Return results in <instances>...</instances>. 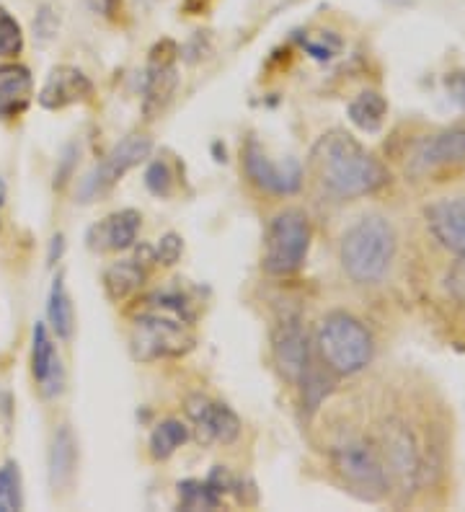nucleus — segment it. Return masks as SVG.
<instances>
[{"label":"nucleus","mask_w":465,"mask_h":512,"mask_svg":"<svg viewBox=\"0 0 465 512\" xmlns=\"http://www.w3.org/2000/svg\"><path fill=\"white\" fill-rule=\"evenodd\" d=\"M91 94L93 83L83 70L73 68V65H60V68H52L50 75H47V81L39 91V104L44 109H50V112H57V109L88 101Z\"/></svg>","instance_id":"nucleus-13"},{"label":"nucleus","mask_w":465,"mask_h":512,"mask_svg":"<svg viewBox=\"0 0 465 512\" xmlns=\"http://www.w3.org/2000/svg\"><path fill=\"white\" fill-rule=\"evenodd\" d=\"M347 114L349 122L360 127L362 132H378L385 122V114H388V104L378 91H365L349 104Z\"/></svg>","instance_id":"nucleus-22"},{"label":"nucleus","mask_w":465,"mask_h":512,"mask_svg":"<svg viewBox=\"0 0 465 512\" xmlns=\"http://www.w3.org/2000/svg\"><path fill=\"white\" fill-rule=\"evenodd\" d=\"M62 251H65V238H62V233H57V236H52L50 244V264H55L60 259Z\"/></svg>","instance_id":"nucleus-33"},{"label":"nucleus","mask_w":465,"mask_h":512,"mask_svg":"<svg viewBox=\"0 0 465 512\" xmlns=\"http://www.w3.org/2000/svg\"><path fill=\"white\" fill-rule=\"evenodd\" d=\"M47 319H50L52 331L57 339H70L75 331V311L70 303L68 288H65V275L57 272L55 282H52L50 300H47Z\"/></svg>","instance_id":"nucleus-21"},{"label":"nucleus","mask_w":465,"mask_h":512,"mask_svg":"<svg viewBox=\"0 0 465 512\" xmlns=\"http://www.w3.org/2000/svg\"><path fill=\"white\" fill-rule=\"evenodd\" d=\"M24 50V32L6 8H0V57H16Z\"/></svg>","instance_id":"nucleus-26"},{"label":"nucleus","mask_w":465,"mask_h":512,"mask_svg":"<svg viewBox=\"0 0 465 512\" xmlns=\"http://www.w3.org/2000/svg\"><path fill=\"white\" fill-rule=\"evenodd\" d=\"M31 373L34 381L39 383L42 394L47 399L57 396L65 383V373H62V360L57 355L55 344H52L50 331L47 326L37 324L34 326V342H31Z\"/></svg>","instance_id":"nucleus-16"},{"label":"nucleus","mask_w":465,"mask_h":512,"mask_svg":"<svg viewBox=\"0 0 465 512\" xmlns=\"http://www.w3.org/2000/svg\"><path fill=\"white\" fill-rule=\"evenodd\" d=\"M117 3H119V0H99V6H101V11H104V13H112L114 8H117Z\"/></svg>","instance_id":"nucleus-34"},{"label":"nucleus","mask_w":465,"mask_h":512,"mask_svg":"<svg viewBox=\"0 0 465 512\" xmlns=\"http://www.w3.org/2000/svg\"><path fill=\"white\" fill-rule=\"evenodd\" d=\"M181 251H184V241L176 233H166V236L158 241V249H155V262L163 264V267H171L181 259Z\"/></svg>","instance_id":"nucleus-28"},{"label":"nucleus","mask_w":465,"mask_h":512,"mask_svg":"<svg viewBox=\"0 0 465 512\" xmlns=\"http://www.w3.org/2000/svg\"><path fill=\"white\" fill-rule=\"evenodd\" d=\"M150 150H153L150 138H145V135H127L122 143H117L106 153V158L96 169L88 171L86 179L78 187L81 202H91L96 197H101V194L109 192L127 171L135 169L137 163L150 156Z\"/></svg>","instance_id":"nucleus-8"},{"label":"nucleus","mask_w":465,"mask_h":512,"mask_svg":"<svg viewBox=\"0 0 465 512\" xmlns=\"http://www.w3.org/2000/svg\"><path fill=\"white\" fill-rule=\"evenodd\" d=\"M55 34H57V16L52 13L50 6H42L37 13V19H34V37H37L39 42H50Z\"/></svg>","instance_id":"nucleus-30"},{"label":"nucleus","mask_w":465,"mask_h":512,"mask_svg":"<svg viewBox=\"0 0 465 512\" xmlns=\"http://www.w3.org/2000/svg\"><path fill=\"white\" fill-rule=\"evenodd\" d=\"M329 463L341 487L365 502H380L391 492V479L372 438L341 435L329 448Z\"/></svg>","instance_id":"nucleus-3"},{"label":"nucleus","mask_w":465,"mask_h":512,"mask_svg":"<svg viewBox=\"0 0 465 512\" xmlns=\"http://www.w3.org/2000/svg\"><path fill=\"white\" fill-rule=\"evenodd\" d=\"M310 249V223L303 210L287 207L272 218L264 238V272L277 277L292 275L303 267Z\"/></svg>","instance_id":"nucleus-6"},{"label":"nucleus","mask_w":465,"mask_h":512,"mask_svg":"<svg viewBox=\"0 0 465 512\" xmlns=\"http://www.w3.org/2000/svg\"><path fill=\"white\" fill-rule=\"evenodd\" d=\"M140 213L137 210H119V213L106 215L96 225H91L86 233V244L91 251H124L130 249L140 233Z\"/></svg>","instance_id":"nucleus-14"},{"label":"nucleus","mask_w":465,"mask_h":512,"mask_svg":"<svg viewBox=\"0 0 465 512\" xmlns=\"http://www.w3.org/2000/svg\"><path fill=\"white\" fill-rule=\"evenodd\" d=\"M318 350L326 368L339 375L365 370L372 360V337L349 313H329L318 326Z\"/></svg>","instance_id":"nucleus-4"},{"label":"nucleus","mask_w":465,"mask_h":512,"mask_svg":"<svg viewBox=\"0 0 465 512\" xmlns=\"http://www.w3.org/2000/svg\"><path fill=\"white\" fill-rule=\"evenodd\" d=\"M3 197H6V187H3V182H0V205H3Z\"/></svg>","instance_id":"nucleus-35"},{"label":"nucleus","mask_w":465,"mask_h":512,"mask_svg":"<svg viewBox=\"0 0 465 512\" xmlns=\"http://www.w3.org/2000/svg\"><path fill=\"white\" fill-rule=\"evenodd\" d=\"M145 282V267L140 264V259H122V262H114L112 267H106L104 272V290L112 300H124L130 298L132 293L140 290V285Z\"/></svg>","instance_id":"nucleus-20"},{"label":"nucleus","mask_w":465,"mask_h":512,"mask_svg":"<svg viewBox=\"0 0 465 512\" xmlns=\"http://www.w3.org/2000/svg\"><path fill=\"white\" fill-rule=\"evenodd\" d=\"M465 161V130H447L424 140L414 153L416 169H440Z\"/></svg>","instance_id":"nucleus-18"},{"label":"nucleus","mask_w":465,"mask_h":512,"mask_svg":"<svg viewBox=\"0 0 465 512\" xmlns=\"http://www.w3.org/2000/svg\"><path fill=\"white\" fill-rule=\"evenodd\" d=\"M189 321L174 313L145 308L135 316L130 334V352L137 363H155L163 357H181L194 347V334Z\"/></svg>","instance_id":"nucleus-5"},{"label":"nucleus","mask_w":465,"mask_h":512,"mask_svg":"<svg viewBox=\"0 0 465 512\" xmlns=\"http://www.w3.org/2000/svg\"><path fill=\"white\" fill-rule=\"evenodd\" d=\"M24 507L21 492V471L16 461H6L0 466V512H16Z\"/></svg>","instance_id":"nucleus-25"},{"label":"nucleus","mask_w":465,"mask_h":512,"mask_svg":"<svg viewBox=\"0 0 465 512\" xmlns=\"http://www.w3.org/2000/svg\"><path fill=\"white\" fill-rule=\"evenodd\" d=\"M220 494L210 487V481L186 479L179 484V507L186 512L197 510H217L220 507Z\"/></svg>","instance_id":"nucleus-24"},{"label":"nucleus","mask_w":465,"mask_h":512,"mask_svg":"<svg viewBox=\"0 0 465 512\" xmlns=\"http://www.w3.org/2000/svg\"><path fill=\"white\" fill-rule=\"evenodd\" d=\"M303 47L310 52V57H316L318 63H326L339 52V39L331 37L329 32H323L321 39H303Z\"/></svg>","instance_id":"nucleus-29"},{"label":"nucleus","mask_w":465,"mask_h":512,"mask_svg":"<svg viewBox=\"0 0 465 512\" xmlns=\"http://www.w3.org/2000/svg\"><path fill=\"white\" fill-rule=\"evenodd\" d=\"M445 86H447V94H450V99H453L455 104H458V107L465 112V73L447 75Z\"/></svg>","instance_id":"nucleus-32"},{"label":"nucleus","mask_w":465,"mask_h":512,"mask_svg":"<svg viewBox=\"0 0 465 512\" xmlns=\"http://www.w3.org/2000/svg\"><path fill=\"white\" fill-rule=\"evenodd\" d=\"M427 223L432 236L447 251L465 259V197L434 202L427 210Z\"/></svg>","instance_id":"nucleus-15"},{"label":"nucleus","mask_w":465,"mask_h":512,"mask_svg":"<svg viewBox=\"0 0 465 512\" xmlns=\"http://www.w3.org/2000/svg\"><path fill=\"white\" fill-rule=\"evenodd\" d=\"M396 254V233L383 215H365L341 236V267L357 285H375L388 275Z\"/></svg>","instance_id":"nucleus-2"},{"label":"nucleus","mask_w":465,"mask_h":512,"mask_svg":"<svg viewBox=\"0 0 465 512\" xmlns=\"http://www.w3.org/2000/svg\"><path fill=\"white\" fill-rule=\"evenodd\" d=\"M145 187L155 194V197H168L174 189V174L168 169L166 161H153L145 171Z\"/></svg>","instance_id":"nucleus-27"},{"label":"nucleus","mask_w":465,"mask_h":512,"mask_svg":"<svg viewBox=\"0 0 465 512\" xmlns=\"http://www.w3.org/2000/svg\"><path fill=\"white\" fill-rule=\"evenodd\" d=\"M34 96V78L29 68L19 63L0 65V119H13L24 114Z\"/></svg>","instance_id":"nucleus-17"},{"label":"nucleus","mask_w":465,"mask_h":512,"mask_svg":"<svg viewBox=\"0 0 465 512\" xmlns=\"http://www.w3.org/2000/svg\"><path fill=\"white\" fill-rule=\"evenodd\" d=\"M272 352L282 378L290 383H300L310 363V344L308 331H305L303 319L298 313H282L279 316L272 334Z\"/></svg>","instance_id":"nucleus-10"},{"label":"nucleus","mask_w":465,"mask_h":512,"mask_svg":"<svg viewBox=\"0 0 465 512\" xmlns=\"http://www.w3.org/2000/svg\"><path fill=\"white\" fill-rule=\"evenodd\" d=\"M313 169L323 189L339 200L365 197L388 182V171L349 132L334 130L313 145Z\"/></svg>","instance_id":"nucleus-1"},{"label":"nucleus","mask_w":465,"mask_h":512,"mask_svg":"<svg viewBox=\"0 0 465 512\" xmlns=\"http://www.w3.org/2000/svg\"><path fill=\"white\" fill-rule=\"evenodd\" d=\"M186 440H189V427L179 422V419H166L150 435V456L155 461H166V458L174 456Z\"/></svg>","instance_id":"nucleus-23"},{"label":"nucleus","mask_w":465,"mask_h":512,"mask_svg":"<svg viewBox=\"0 0 465 512\" xmlns=\"http://www.w3.org/2000/svg\"><path fill=\"white\" fill-rule=\"evenodd\" d=\"M447 290H450L460 303H465V259L450 269V275H447Z\"/></svg>","instance_id":"nucleus-31"},{"label":"nucleus","mask_w":465,"mask_h":512,"mask_svg":"<svg viewBox=\"0 0 465 512\" xmlns=\"http://www.w3.org/2000/svg\"><path fill=\"white\" fill-rule=\"evenodd\" d=\"M179 47L171 39H163L150 50L148 70H145L143 109L148 117L161 114L179 86Z\"/></svg>","instance_id":"nucleus-9"},{"label":"nucleus","mask_w":465,"mask_h":512,"mask_svg":"<svg viewBox=\"0 0 465 512\" xmlns=\"http://www.w3.org/2000/svg\"><path fill=\"white\" fill-rule=\"evenodd\" d=\"M75 463H78V443L68 425H60L55 430L50 448V484L52 489H65L73 481Z\"/></svg>","instance_id":"nucleus-19"},{"label":"nucleus","mask_w":465,"mask_h":512,"mask_svg":"<svg viewBox=\"0 0 465 512\" xmlns=\"http://www.w3.org/2000/svg\"><path fill=\"white\" fill-rule=\"evenodd\" d=\"M243 166H246L248 179L269 194H295L303 187L300 163L295 158H287L285 163H274L256 140L246 145Z\"/></svg>","instance_id":"nucleus-11"},{"label":"nucleus","mask_w":465,"mask_h":512,"mask_svg":"<svg viewBox=\"0 0 465 512\" xmlns=\"http://www.w3.org/2000/svg\"><path fill=\"white\" fill-rule=\"evenodd\" d=\"M186 417L197 427L199 443L233 445L241 435V419L228 404L212 401L202 394H192L186 399Z\"/></svg>","instance_id":"nucleus-12"},{"label":"nucleus","mask_w":465,"mask_h":512,"mask_svg":"<svg viewBox=\"0 0 465 512\" xmlns=\"http://www.w3.org/2000/svg\"><path fill=\"white\" fill-rule=\"evenodd\" d=\"M375 445L380 450L383 466L388 471L391 487L396 484L401 492H411L419 484V476L424 471V456H422V440L416 438V432L406 419L388 417L380 425Z\"/></svg>","instance_id":"nucleus-7"}]
</instances>
